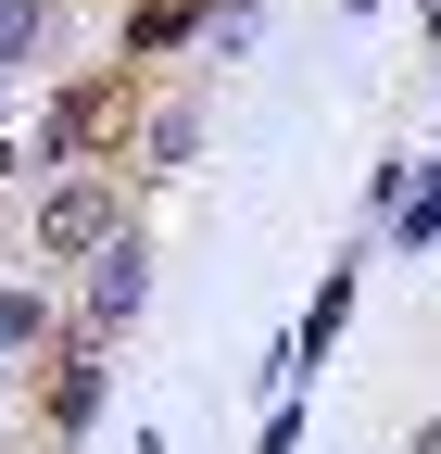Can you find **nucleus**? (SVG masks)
<instances>
[{"label":"nucleus","mask_w":441,"mask_h":454,"mask_svg":"<svg viewBox=\"0 0 441 454\" xmlns=\"http://www.w3.org/2000/svg\"><path fill=\"white\" fill-rule=\"evenodd\" d=\"M114 127H127V64H114V76H76L64 101L38 114V164H89Z\"/></svg>","instance_id":"3"},{"label":"nucleus","mask_w":441,"mask_h":454,"mask_svg":"<svg viewBox=\"0 0 441 454\" xmlns=\"http://www.w3.org/2000/svg\"><path fill=\"white\" fill-rule=\"evenodd\" d=\"M190 152H202V114H190V101H164V114H151V177H177Z\"/></svg>","instance_id":"8"},{"label":"nucleus","mask_w":441,"mask_h":454,"mask_svg":"<svg viewBox=\"0 0 441 454\" xmlns=\"http://www.w3.org/2000/svg\"><path fill=\"white\" fill-rule=\"evenodd\" d=\"M139 303H151V240H139V227H114V240L89 253L76 328H89V340H127V328H139Z\"/></svg>","instance_id":"2"},{"label":"nucleus","mask_w":441,"mask_h":454,"mask_svg":"<svg viewBox=\"0 0 441 454\" xmlns=\"http://www.w3.org/2000/svg\"><path fill=\"white\" fill-rule=\"evenodd\" d=\"M38 38H50V0H0V76L38 64Z\"/></svg>","instance_id":"7"},{"label":"nucleus","mask_w":441,"mask_h":454,"mask_svg":"<svg viewBox=\"0 0 441 454\" xmlns=\"http://www.w3.org/2000/svg\"><path fill=\"white\" fill-rule=\"evenodd\" d=\"M38 340H50V303L38 291H0V354H38Z\"/></svg>","instance_id":"9"},{"label":"nucleus","mask_w":441,"mask_h":454,"mask_svg":"<svg viewBox=\"0 0 441 454\" xmlns=\"http://www.w3.org/2000/svg\"><path fill=\"white\" fill-rule=\"evenodd\" d=\"M416 13H429V38H441V0H416Z\"/></svg>","instance_id":"10"},{"label":"nucleus","mask_w":441,"mask_h":454,"mask_svg":"<svg viewBox=\"0 0 441 454\" xmlns=\"http://www.w3.org/2000/svg\"><path fill=\"white\" fill-rule=\"evenodd\" d=\"M0 265H13V253H0Z\"/></svg>","instance_id":"11"},{"label":"nucleus","mask_w":441,"mask_h":454,"mask_svg":"<svg viewBox=\"0 0 441 454\" xmlns=\"http://www.w3.org/2000/svg\"><path fill=\"white\" fill-rule=\"evenodd\" d=\"M177 38H202V0H139L127 13V51H177Z\"/></svg>","instance_id":"6"},{"label":"nucleus","mask_w":441,"mask_h":454,"mask_svg":"<svg viewBox=\"0 0 441 454\" xmlns=\"http://www.w3.org/2000/svg\"><path fill=\"white\" fill-rule=\"evenodd\" d=\"M429 240H441V164L416 190H391V253H429Z\"/></svg>","instance_id":"5"},{"label":"nucleus","mask_w":441,"mask_h":454,"mask_svg":"<svg viewBox=\"0 0 441 454\" xmlns=\"http://www.w3.org/2000/svg\"><path fill=\"white\" fill-rule=\"evenodd\" d=\"M114 227H127L114 177H89V164H76V177H50V190H38V215H26V240H38L50 265H89L101 240H114Z\"/></svg>","instance_id":"1"},{"label":"nucleus","mask_w":441,"mask_h":454,"mask_svg":"<svg viewBox=\"0 0 441 454\" xmlns=\"http://www.w3.org/2000/svg\"><path fill=\"white\" fill-rule=\"evenodd\" d=\"M101 404H114V340H89V328H76L64 354H50V379H38V417L76 442V429H89Z\"/></svg>","instance_id":"4"}]
</instances>
